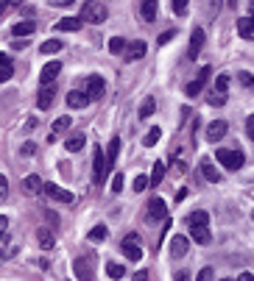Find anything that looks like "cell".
<instances>
[{
	"instance_id": "obj_1",
	"label": "cell",
	"mask_w": 254,
	"mask_h": 281,
	"mask_svg": "<svg viewBox=\"0 0 254 281\" xmlns=\"http://www.w3.org/2000/svg\"><path fill=\"white\" fill-rule=\"evenodd\" d=\"M106 17H109V11H106L104 3H98V0H87L84 6H81V14H78V20L98 25V22H104Z\"/></svg>"
},
{
	"instance_id": "obj_2",
	"label": "cell",
	"mask_w": 254,
	"mask_h": 281,
	"mask_svg": "<svg viewBox=\"0 0 254 281\" xmlns=\"http://www.w3.org/2000/svg\"><path fill=\"white\" fill-rule=\"evenodd\" d=\"M215 159H218L226 170H240L243 164H246V159H243V153H240V150H226V148L215 150Z\"/></svg>"
},
{
	"instance_id": "obj_3",
	"label": "cell",
	"mask_w": 254,
	"mask_h": 281,
	"mask_svg": "<svg viewBox=\"0 0 254 281\" xmlns=\"http://www.w3.org/2000/svg\"><path fill=\"white\" fill-rule=\"evenodd\" d=\"M106 159H104V150L101 148H92V181L95 184H104V176H106Z\"/></svg>"
},
{
	"instance_id": "obj_4",
	"label": "cell",
	"mask_w": 254,
	"mask_h": 281,
	"mask_svg": "<svg viewBox=\"0 0 254 281\" xmlns=\"http://www.w3.org/2000/svg\"><path fill=\"white\" fill-rule=\"evenodd\" d=\"M42 192L48 198H53V201H59V204H73V192L62 190L59 184H42Z\"/></svg>"
},
{
	"instance_id": "obj_5",
	"label": "cell",
	"mask_w": 254,
	"mask_h": 281,
	"mask_svg": "<svg viewBox=\"0 0 254 281\" xmlns=\"http://www.w3.org/2000/svg\"><path fill=\"white\" fill-rule=\"evenodd\" d=\"M104 92H106V81L101 75H90V81H87V100H98L104 98Z\"/></svg>"
},
{
	"instance_id": "obj_6",
	"label": "cell",
	"mask_w": 254,
	"mask_h": 281,
	"mask_svg": "<svg viewBox=\"0 0 254 281\" xmlns=\"http://www.w3.org/2000/svg\"><path fill=\"white\" fill-rule=\"evenodd\" d=\"M229 131V123L226 120H212L210 126H207V142H221Z\"/></svg>"
},
{
	"instance_id": "obj_7",
	"label": "cell",
	"mask_w": 254,
	"mask_h": 281,
	"mask_svg": "<svg viewBox=\"0 0 254 281\" xmlns=\"http://www.w3.org/2000/svg\"><path fill=\"white\" fill-rule=\"evenodd\" d=\"M92 265H95V256H84V259H76L73 270H76L78 281H90L92 279Z\"/></svg>"
},
{
	"instance_id": "obj_8",
	"label": "cell",
	"mask_w": 254,
	"mask_h": 281,
	"mask_svg": "<svg viewBox=\"0 0 254 281\" xmlns=\"http://www.w3.org/2000/svg\"><path fill=\"white\" fill-rule=\"evenodd\" d=\"M123 253H126V259H131V262H140L142 259V248H140V237H126L123 239Z\"/></svg>"
},
{
	"instance_id": "obj_9",
	"label": "cell",
	"mask_w": 254,
	"mask_h": 281,
	"mask_svg": "<svg viewBox=\"0 0 254 281\" xmlns=\"http://www.w3.org/2000/svg\"><path fill=\"white\" fill-rule=\"evenodd\" d=\"M70 123H73V120L67 117V114H64V117H59V120H53V126H50V131H48V142H56L62 134H67Z\"/></svg>"
},
{
	"instance_id": "obj_10",
	"label": "cell",
	"mask_w": 254,
	"mask_h": 281,
	"mask_svg": "<svg viewBox=\"0 0 254 281\" xmlns=\"http://www.w3.org/2000/svg\"><path fill=\"white\" fill-rule=\"evenodd\" d=\"M165 214H168V206H165L162 198H154L148 204V220L154 223V220H165Z\"/></svg>"
},
{
	"instance_id": "obj_11",
	"label": "cell",
	"mask_w": 254,
	"mask_h": 281,
	"mask_svg": "<svg viewBox=\"0 0 254 281\" xmlns=\"http://www.w3.org/2000/svg\"><path fill=\"white\" fill-rule=\"evenodd\" d=\"M201 45H204V31L196 28L190 34V48H187V59H198V50H201Z\"/></svg>"
},
{
	"instance_id": "obj_12",
	"label": "cell",
	"mask_w": 254,
	"mask_h": 281,
	"mask_svg": "<svg viewBox=\"0 0 254 281\" xmlns=\"http://www.w3.org/2000/svg\"><path fill=\"white\" fill-rule=\"evenodd\" d=\"M190 239H193V242H198V245H210L212 234H210L207 225H190Z\"/></svg>"
},
{
	"instance_id": "obj_13",
	"label": "cell",
	"mask_w": 254,
	"mask_h": 281,
	"mask_svg": "<svg viewBox=\"0 0 254 281\" xmlns=\"http://www.w3.org/2000/svg\"><path fill=\"white\" fill-rule=\"evenodd\" d=\"M59 72H62V64H59V62H48V64H45V67H42V75H39V78H42V86L45 84H53Z\"/></svg>"
},
{
	"instance_id": "obj_14",
	"label": "cell",
	"mask_w": 254,
	"mask_h": 281,
	"mask_svg": "<svg viewBox=\"0 0 254 281\" xmlns=\"http://www.w3.org/2000/svg\"><path fill=\"white\" fill-rule=\"evenodd\" d=\"M201 173H204V178H207L210 184H218V181H221V170L215 167L210 159H201Z\"/></svg>"
},
{
	"instance_id": "obj_15",
	"label": "cell",
	"mask_w": 254,
	"mask_h": 281,
	"mask_svg": "<svg viewBox=\"0 0 254 281\" xmlns=\"http://www.w3.org/2000/svg\"><path fill=\"white\" fill-rule=\"evenodd\" d=\"M53 98H56V89H53V84L42 86V92H39V100H36V106H39V109H50V106H53Z\"/></svg>"
},
{
	"instance_id": "obj_16",
	"label": "cell",
	"mask_w": 254,
	"mask_h": 281,
	"mask_svg": "<svg viewBox=\"0 0 254 281\" xmlns=\"http://www.w3.org/2000/svg\"><path fill=\"white\" fill-rule=\"evenodd\" d=\"M156 8H159L156 6V0H142L140 3V17L145 22H154L156 20Z\"/></svg>"
},
{
	"instance_id": "obj_17",
	"label": "cell",
	"mask_w": 254,
	"mask_h": 281,
	"mask_svg": "<svg viewBox=\"0 0 254 281\" xmlns=\"http://www.w3.org/2000/svg\"><path fill=\"white\" fill-rule=\"evenodd\" d=\"M36 31V25L31 20H25V22H14V28H11V34L17 36V39H25V36H31Z\"/></svg>"
},
{
	"instance_id": "obj_18",
	"label": "cell",
	"mask_w": 254,
	"mask_h": 281,
	"mask_svg": "<svg viewBox=\"0 0 254 281\" xmlns=\"http://www.w3.org/2000/svg\"><path fill=\"white\" fill-rule=\"evenodd\" d=\"M126 50H128L126 59H128V62H134V59H142V56H145V50H148V48H145V42H142V39H137V42L126 45Z\"/></svg>"
},
{
	"instance_id": "obj_19",
	"label": "cell",
	"mask_w": 254,
	"mask_h": 281,
	"mask_svg": "<svg viewBox=\"0 0 254 281\" xmlns=\"http://www.w3.org/2000/svg\"><path fill=\"white\" fill-rule=\"evenodd\" d=\"M187 248H190V239L187 237H173L170 239V253H173V256H184Z\"/></svg>"
},
{
	"instance_id": "obj_20",
	"label": "cell",
	"mask_w": 254,
	"mask_h": 281,
	"mask_svg": "<svg viewBox=\"0 0 254 281\" xmlns=\"http://www.w3.org/2000/svg\"><path fill=\"white\" fill-rule=\"evenodd\" d=\"M87 103H90V100H87L84 92H70V95H67V106H70V109H84Z\"/></svg>"
},
{
	"instance_id": "obj_21",
	"label": "cell",
	"mask_w": 254,
	"mask_h": 281,
	"mask_svg": "<svg viewBox=\"0 0 254 281\" xmlns=\"http://www.w3.org/2000/svg\"><path fill=\"white\" fill-rule=\"evenodd\" d=\"M22 187H25L28 195H39V192H42V181H39V176H28L25 181H22Z\"/></svg>"
},
{
	"instance_id": "obj_22",
	"label": "cell",
	"mask_w": 254,
	"mask_h": 281,
	"mask_svg": "<svg viewBox=\"0 0 254 281\" xmlns=\"http://www.w3.org/2000/svg\"><path fill=\"white\" fill-rule=\"evenodd\" d=\"M81 25H84V22L78 20V17H64V20H59L56 28H59V31H78Z\"/></svg>"
},
{
	"instance_id": "obj_23",
	"label": "cell",
	"mask_w": 254,
	"mask_h": 281,
	"mask_svg": "<svg viewBox=\"0 0 254 281\" xmlns=\"http://www.w3.org/2000/svg\"><path fill=\"white\" fill-rule=\"evenodd\" d=\"M238 34L243 36V39H252L254 31H252V17H240L238 20Z\"/></svg>"
},
{
	"instance_id": "obj_24",
	"label": "cell",
	"mask_w": 254,
	"mask_h": 281,
	"mask_svg": "<svg viewBox=\"0 0 254 281\" xmlns=\"http://www.w3.org/2000/svg\"><path fill=\"white\" fill-rule=\"evenodd\" d=\"M118 150H120V140L118 137H112V142H109V148H106V164H109V167H112L115 164V159H118Z\"/></svg>"
},
{
	"instance_id": "obj_25",
	"label": "cell",
	"mask_w": 254,
	"mask_h": 281,
	"mask_svg": "<svg viewBox=\"0 0 254 281\" xmlns=\"http://www.w3.org/2000/svg\"><path fill=\"white\" fill-rule=\"evenodd\" d=\"M84 142H87V140H84V134H73V137L64 142V145H67V150H70V153H78V150L84 148Z\"/></svg>"
},
{
	"instance_id": "obj_26",
	"label": "cell",
	"mask_w": 254,
	"mask_h": 281,
	"mask_svg": "<svg viewBox=\"0 0 254 281\" xmlns=\"http://www.w3.org/2000/svg\"><path fill=\"white\" fill-rule=\"evenodd\" d=\"M106 276H109L112 281H118V279H123V276H126V267L118 265V262H109V265H106Z\"/></svg>"
},
{
	"instance_id": "obj_27",
	"label": "cell",
	"mask_w": 254,
	"mask_h": 281,
	"mask_svg": "<svg viewBox=\"0 0 254 281\" xmlns=\"http://www.w3.org/2000/svg\"><path fill=\"white\" fill-rule=\"evenodd\" d=\"M162 178H165V164H162V162H156L154 170H151V176H148V184H151V187H156V184L162 181Z\"/></svg>"
},
{
	"instance_id": "obj_28",
	"label": "cell",
	"mask_w": 254,
	"mask_h": 281,
	"mask_svg": "<svg viewBox=\"0 0 254 281\" xmlns=\"http://www.w3.org/2000/svg\"><path fill=\"white\" fill-rule=\"evenodd\" d=\"M159 137H162V131H159V128H151V131L145 134V140H142V145H145V148H154L156 142H159Z\"/></svg>"
},
{
	"instance_id": "obj_29",
	"label": "cell",
	"mask_w": 254,
	"mask_h": 281,
	"mask_svg": "<svg viewBox=\"0 0 254 281\" xmlns=\"http://www.w3.org/2000/svg\"><path fill=\"white\" fill-rule=\"evenodd\" d=\"M154 109H156L154 98H145V100H142V106H140V117H142V120L151 117V114H154Z\"/></svg>"
},
{
	"instance_id": "obj_30",
	"label": "cell",
	"mask_w": 254,
	"mask_h": 281,
	"mask_svg": "<svg viewBox=\"0 0 254 281\" xmlns=\"http://www.w3.org/2000/svg\"><path fill=\"white\" fill-rule=\"evenodd\" d=\"M207 220H210L207 211H193L190 217H187V223H190V225H207Z\"/></svg>"
},
{
	"instance_id": "obj_31",
	"label": "cell",
	"mask_w": 254,
	"mask_h": 281,
	"mask_svg": "<svg viewBox=\"0 0 254 281\" xmlns=\"http://www.w3.org/2000/svg\"><path fill=\"white\" fill-rule=\"evenodd\" d=\"M123 50H126V39L112 36V39H109V53H123Z\"/></svg>"
},
{
	"instance_id": "obj_32",
	"label": "cell",
	"mask_w": 254,
	"mask_h": 281,
	"mask_svg": "<svg viewBox=\"0 0 254 281\" xmlns=\"http://www.w3.org/2000/svg\"><path fill=\"white\" fill-rule=\"evenodd\" d=\"M62 50V39H48L42 42V53H59Z\"/></svg>"
},
{
	"instance_id": "obj_33",
	"label": "cell",
	"mask_w": 254,
	"mask_h": 281,
	"mask_svg": "<svg viewBox=\"0 0 254 281\" xmlns=\"http://www.w3.org/2000/svg\"><path fill=\"white\" fill-rule=\"evenodd\" d=\"M90 239L92 242H101V239H106V225H95L90 231Z\"/></svg>"
},
{
	"instance_id": "obj_34",
	"label": "cell",
	"mask_w": 254,
	"mask_h": 281,
	"mask_svg": "<svg viewBox=\"0 0 254 281\" xmlns=\"http://www.w3.org/2000/svg\"><path fill=\"white\" fill-rule=\"evenodd\" d=\"M11 6H22V0H0V17L6 14Z\"/></svg>"
},
{
	"instance_id": "obj_35",
	"label": "cell",
	"mask_w": 254,
	"mask_h": 281,
	"mask_svg": "<svg viewBox=\"0 0 254 281\" xmlns=\"http://www.w3.org/2000/svg\"><path fill=\"white\" fill-rule=\"evenodd\" d=\"M39 245H42V248H53V237H50V231H45V228L39 231Z\"/></svg>"
},
{
	"instance_id": "obj_36",
	"label": "cell",
	"mask_w": 254,
	"mask_h": 281,
	"mask_svg": "<svg viewBox=\"0 0 254 281\" xmlns=\"http://www.w3.org/2000/svg\"><path fill=\"white\" fill-rule=\"evenodd\" d=\"M173 11H176L179 17L187 14V0H173Z\"/></svg>"
},
{
	"instance_id": "obj_37",
	"label": "cell",
	"mask_w": 254,
	"mask_h": 281,
	"mask_svg": "<svg viewBox=\"0 0 254 281\" xmlns=\"http://www.w3.org/2000/svg\"><path fill=\"white\" fill-rule=\"evenodd\" d=\"M201 89H204V84H201V81H193V84H187V95H190V98H196Z\"/></svg>"
},
{
	"instance_id": "obj_38",
	"label": "cell",
	"mask_w": 254,
	"mask_h": 281,
	"mask_svg": "<svg viewBox=\"0 0 254 281\" xmlns=\"http://www.w3.org/2000/svg\"><path fill=\"white\" fill-rule=\"evenodd\" d=\"M145 187H148V176H137L134 178V192H142Z\"/></svg>"
},
{
	"instance_id": "obj_39",
	"label": "cell",
	"mask_w": 254,
	"mask_h": 281,
	"mask_svg": "<svg viewBox=\"0 0 254 281\" xmlns=\"http://www.w3.org/2000/svg\"><path fill=\"white\" fill-rule=\"evenodd\" d=\"M215 279V273H212V267H204V270H201V273L196 276V281H212Z\"/></svg>"
},
{
	"instance_id": "obj_40",
	"label": "cell",
	"mask_w": 254,
	"mask_h": 281,
	"mask_svg": "<svg viewBox=\"0 0 254 281\" xmlns=\"http://www.w3.org/2000/svg\"><path fill=\"white\" fill-rule=\"evenodd\" d=\"M11 78V64H0V81H8Z\"/></svg>"
},
{
	"instance_id": "obj_41",
	"label": "cell",
	"mask_w": 254,
	"mask_h": 281,
	"mask_svg": "<svg viewBox=\"0 0 254 281\" xmlns=\"http://www.w3.org/2000/svg\"><path fill=\"white\" fill-rule=\"evenodd\" d=\"M215 86H218V92H226V89H229V78H226V75H218Z\"/></svg>"
},
{
	"instance_id": "obj_42",
	"label": "cell",
	"mask_w": 254,
	"mask_h": 281,
	"mask_svg": "<svg viewBox=\"0 0 254 281\" xmlns=\"http://www.w3.org/2000/svg\"><path fill=\"white\" fill-rule=\"evenodd\" d=\"M173 36H176V31H165V34L159 36V39H156V45H168L170 39H173Z\"/></svg>"
},
{
	"instance_id": "obj_43",
	"label": "cell",
	"mask_w": 254,
	"mask_h": 281,
	"mask_svg": "<svg viewBox=\"0 0 254 281\" xmlns=\"http://www.w3.org/2000/svg\"><path fill=\"white\" fill-rule=\"evenodd\" d=\"M246 134H249V140H254V114L246 117Z\"/></svg>"
},
{
	"instance_id": "obj_44",
	"label": "cell",
	"mask_w": 254,
	"mask_h": 281,
	"mask_svg": "<svg viewBox=\"0 0 254 281\" xmlns=\"http://www.w3.org/2000/svg\"><path fill=\"white\" fill-rule=\"evenodd\" d=\"M240 84H243V86H246V89H249V86L254 84V78H252V72H240Z\"/></svg>"
},
{
	"instance_id": "obj_45",
	"label": "cell",
	"mask_w": 254,
	"mask_h": 281,
	"mask_svg": "<svg viewBox=\"0 0 254 281\" xmlns=\"http://www.w3.org/2000/svg\"><path fill=\"white\" fill-rule=\"evenodd\" d=\"M120 190H123V176L118 173V176L112 178V192H120Z\"/></svg>"
},
{
	"instance_id": "obj_46",
	"label": "cell",
	"mask_w": 254,
	"mask_h": 281,
	"mask_svg": "<svg viewBox=\"0 0 254 281\" xmlns=\"http://www.w3.org/2000/svg\"><path fill=\"white\" fill-rule=\"evenodd\" d=\"M210 67H201V72H198V78H196V81H201V84H207V78H210Z\"/></svg>"
},
{
	"instance_id": "obj_47",
	"label": "cell",
	"mask_w": 254,
	"mask_h": 281,
	"mask_svg": "<svg viewBox=\"0 0 254 281\" xmlns=\"http://www.w3.org/2000/svg\"><path fill=\"white\" fill-rule=\"evenodd\" d=\"M6 228H8V220L3 217V214H0V239L6 237Z\"/></svg>"
},
{
	"instance_id": "obj_48",
	"label": "cell",
	"mask_w": 254,
	"mask_h": 281,
	"mask_svg": "<svg viewBox=\"0 0 254 281\" xmlns=\"http://www.w3.org/2000/svg\"><path fill=\"white\" fill-rule=\"evenodd\" d=\"M173 281H190V273H187V270H179V273L173 276Z\"/></svg>"
},
{
	"instance_id": "obj_49",
	"label": "cell",
	"mask_w": 254,
	"mask_h": 281,
	"mask_svg": "<svg viewBox=\"0 0 254 281\" xmlns=\"http://www.w3.org/2000/svg\"><path fill=\"white\" fill-rule=\"evenodd\" d=\"M3 198H6V178L0 176V201H3Z\"/></svg>"
},
{
	"instance_id": "obj_50",
	"label": "cell",
	"mask_w": 254,
	"mask_h": 281,
	"mask_svg": "<svg viewBox=\"0 0 254 281\" xmlns=\"http://www.w3.org/2000/svg\"><path fill=\"white\" fill-rule=\"evenodd\" d=\"M224 100H226V98H221V95H212V98H210V103H212V106H221Z\"/></svg>"
},
{
	"instance_id": "obj_51",
	"label": "cell",
	"mask_w": 254,
	"mask_h": 281,
	"mask_svg": "<svg viewBox=\"0 0 254 281\" xmlns=\"http://www.w3.org/2000/svg\"><path fill=\"white\" fill-rule=\"evenodd\" d=\"M53 6H70V3H76V0H50Z\"/></svg>"
},
{
	"instance_id": "obj_52",
	"label": "cell",
	"mask_w": 254,
	"mask_h": 281,
	"mask_svg": "<svg viewBox=\"0 0 254 281\" xmlns=\"http://www.w3.org/2000/svg\"><path fill=\"white\" fill-rule=\"evenodd\" d=\"M34 145H31V142H28V145H22V153H25V156H31V153H34Z\"/></svg>"
},
{
	"instance_id": "obj_53",
	"label": "cell",
	"mask_w": 254,
	"mask_h": 281,
	"mask_svg": "<svg viewBox=\"0 0 254 281\" xmlns=\"http://www.w3.org/2000/svg\"><path fill=\"white\" fill-rule=\"evenodd\" d=\"M238 281H252V273H249V270H246V273H240Z\"/></svg>"
},
{
	"instance_id": "obj_54",
	"label": "cell",
	"mask_w": 254,
	"mask_h": 281,
	"mask_svg": "<svg viewBox=\"0 0 254 281\" xmlns=\"http://www.w3.org/2000/svg\"><path fill=\"white\" fill-rule=\"evenodd\" d=\"M0 64H11V62H8V56H3V53H0Z\"/></svg>"
},
{
	"instance_id": "obj_55",
	"label": "cell",
	"mask_w": 254,
	"mask_h": 281,
	"mask_svg": "<svg viewBox=\"0 0 254 281\" xmlns=\"http://www.w3.org/2000/svg\"><path fill=\"white\" fill-rule=\"evenodd\" d=\"M221 281H232V279H221Z\"/></svg>"
}]
</instances>
